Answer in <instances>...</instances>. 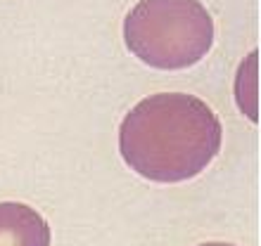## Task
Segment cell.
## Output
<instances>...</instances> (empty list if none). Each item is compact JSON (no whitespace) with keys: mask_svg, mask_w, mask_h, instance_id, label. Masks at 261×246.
<instances>
[{"mask_svg":"<svg viewBox=\"0 0 261 246\" xmlns=\"http://www.w3.org/2000/svg\"><path fill=\"white\" fill-rule=\"evenodd\" d=\"M223 126L188 93L143 97L121 121L119 151L133 173L162 184L193 180L221 151Z\"/></svg>","mask_w":261,"mask_h":246,"instance_id":"obj_1","label":"cell"},{"mask_svg":"<svg viewBox=\"0 0 261 246\" xmlns=\"http://www.w3.org/2000/svg\"><path fill=\"white\" fill-rule=\"evenodd\" d=\"M214 38V17L199 0H138L124 19L128 52L159 71L195 67Z\"/></svg>","mask_w":261,"mask_h":246,"instance_id":"obj_2","label":"cell"},{"mask_svg":"<svg viewBox=\"0 0 261 246\" xmlns=\"http://www.w3.org/2000/svg\"><path fill=\"white\" fill-rule=\"evenodd\" d=\"M50 225L19 201H0V246H50Z\"/></svg>","mask_w":261,"mask_h":246,"instance_id":"obj_3","label":"cell"},{"mask_svg":"<svg viewBox=\"0 0 261 246\" xmlns=\"http://www.w3.org/2000/svg\"><path fill=\"white\" fill-rule=\"evenodd\" d=\"M197 246H235V244H226V241H206V244H197Z\"/></svg>","mask_w":261,"mask_h":246,"instance_id":"obj_4","label":"cell"}]
</instances>
